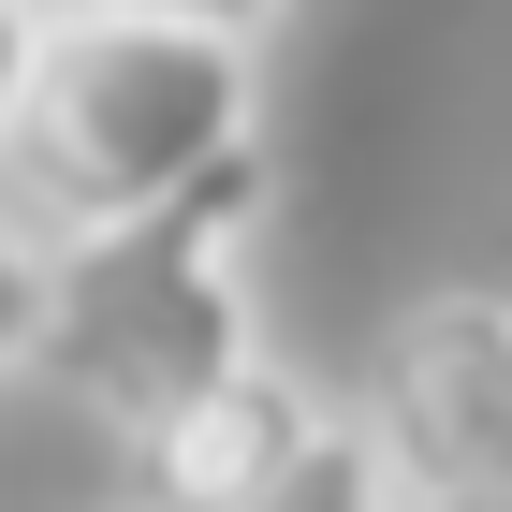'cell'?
I'll use <instances>...</instances> for the list:
<instances>
[{
	"instance_id": "4",
	"label": "cell",
	"mask_w": 512,
	"mask_h": 512,
	"mask_svg": "<svg viewBox=\"0 0 512 512\" xmlns=\"http://www.w3.org/2000/svg\"><path fill=\"white\" fill-rule=\"evenodd\" d=\"M337 425V395L308 381V366H235L220 395H191L176 425L132 439V512H264L278 483L308 469V439Z\"/></svg>"
},
{
	"instance_id": "9",
	"label": "cell",
	"mask_w": 512,
	"mask_h": 512,
	"mask_svg": "<svg viewBox=\"0 0 512 512\" xmlns=\"http://www.w3.org/2000/svg\"><path fill=\"white\" fill-rule=\"evenodd\" d=\"M410 512H512V483H454V498H410Z\"/></svg>"
},
{
	"instance_id": "2",
	"label": "cell",
	"mask_w": 512,
	"mask_h": 512,
	"mask_svg": "<svg viewBox=\"0 0 512 512\" xmlns=\"http://www.w3.org/2000/svg\"><path fill=\"white\" fill-rule=\"evenodd\" d=\"M249 220H264V147H235L205 191H176L132 235L59 249L44 381L74 395L118 454L147 425H176L191 395H220L235 366H264V337H249Z\"/></svg>"
},
{
	"instance_id": "7",
	"label": "cell",
	"mask_w": 512,
	"mask_h": 512,
	"mask_svg": "<svg viewBox=\"0 0 512 512\" xmlns=\"http://www.w3.org/2000/svg\"><path fill=\"white\" fill-rule=\"evenodd\" d=\"M30 59H44V0H0V147H15V103H30Z\"/></svg>"
},
{
	"instance_id": "6",
	"label": "cell",
	"mask_w": 512,
	"mask_h": 512,
	"mask_svg": "<svg viewBox=\"0 0 512 512\" xmlns=\"http://www.w3.org/2000/svg\"><path fill=\"white\" fill-rule=\"evenodd\" d=\"M44 308H59V249L0 205V381H15V366H44Z\"/></svg>"
},
{
	"instance_id": "1",
	"label": "cell",
	"mask_w": 512,
	"mask_h": 512,
	"mask_svg": "<svg viewBox=\"0 0 512 512\" xmlns=\"http://www.w3.org/2000/svg\"><path fill=\"white\" fill-rule=\"evenodd\" d=\"M235 147H264V44H220L161 0H74V15H44L0 205L44 249H88L205 191Z\"/></svg>"
},
{
	"instance_id": "10",
	"label": "cell",
	"mask_w": 512,
	"mask_h": 512,
	"mask_svg": "<svg viewBox=\"0 0 512 512\" xmlns=\"http://www.w3.org/2000/svg\"><path fill=\"white\" fill-rule=\"evenodd\" d=\"M44 15H74V0H44Z\"/></svg>"
},
{
	"instance_id": "3",
	"label": "cell",
	"mask_w": 512,
	"mask_h": 512,
	"mask_svg": "<svg viewBox=\"0 0 512 512\" xmlns=\"http://www.w3.org/2000/svg\"><path fill=\"white\" fill-rule=\"evenodd\" d=\"M366 439L395 454L410 498L512 483V293H425V308H395L381 366H366Z\"/></svg>"
},
{
	"instance_id": "5",
	"label": "cell",
	"mask_w": 512,
	"mask_h": 512,
	"mask_svg": "<svg viewBox=\"0 0 512 512\" xmlns=\"http://www.w3.org/2000/svg\"><path fill=\"white\" fill-rule=\"evenodd\" d=\"M264 512H410V483H395V454L366 439V410H337V425L308 439V469L278 483Z\"/></svg>"
},
{
	"instance_id": "11",
	"label": "cell",
	"mask_w": 512,
	"mask_h": 512,
	"mask_svg": "<svg viewBox=\"0 0 512 512\" xmlns=\"http://www.w3.org/2000/svg\"><path fill=\"white\" fill-rule=\"evenodd\" d=\"M118 512H132V498H118Z\"/></svg>"
},
{
	"instance_id": "8",
	"label": "cell",
	"mask_w": 512,
	"mask_h": 512,
	"mask_svg": "<svg viewBox=\"0 0 512 512\" xmlns=\"http://www.w3.org/2000/svg\"><path fill=\"white\" fill-rule=\"evenodd\" d=\"M161 15H191V30H220V44H264L293 0H161Z\"/></svg>"
}]
</instances>
